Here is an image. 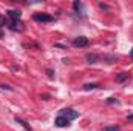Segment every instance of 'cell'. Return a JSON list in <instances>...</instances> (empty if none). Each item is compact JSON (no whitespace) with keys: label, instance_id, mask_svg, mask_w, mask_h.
<instances>
[{"label":"cell","instance_id":"obj_13","mask_svg":"<svg viewBox=\"0 0 133 131\" xmlns=\"http://www.w3.org/2000/svg\"><path fill=\"white\" fill-rule=\"evenodd\" d=\"M3 25H8V22H6V19H5L3 16H0V28H2Z\"/></svg>","mask_w":133,"mask_h":131},{"label":"cell","instance_id":"obj_3","mask_svg":"<svg viewBox=\"0 0 133 131\" xmlns=\"http://www.w3.org/2000/svg\"><path fill=\"white\" fill-rule=\"evenodd\" d=\"M8 26H9V30H11V31H23V28H25V26H23V23H22L20 20H12Z\"/></svg>","mask_w":133,"mask_h":131},{"label":"cell","instance_id":"obj_15","mask_svg":"<svg viewBox=\"0 0 133 131\" xmlns=\"http://www.w3.org/2000/svg\"><path fill=\"white\" fill-rule=\"evenodd\" d=\"M107 102H108V103H118V100H115L113 97H110L108 100H107Z\"/></svg>","mask_w":133,"mask_h":131},{"label":"cell","instance_id":"obj_6","mask_svg":"<svg viewBox=\"0 0 133 131\" xmlns=\"http://www.w3.org/2000/svg\"><path fill=\"white\" fill-rule=\"evenodd\" d=\"M54 123H56L57 127L64 128V127H66V125L70 123V120H68V119H65L64 116H57V117H56V120H54Z\"/></svg>","mask_w":133,"mask_h":131},{"label":"cell","instance_id":"obj_2","mask_svg":"<svg viewBox=\"0 0 133 131\" xmlns=\"http://www.w3.org/2000/svg\"><path fill=\"white\" fill-rule=\"evenodd\" d=\"M88 43L90 42L85 35H79L73 40V46H76V48H85V46H88Z\"/></svg>","mask_w":133,"mask_h":131},{"label":"cell","instance_id":"obj_14","mask_svg":"<svg viewBox=\"0 0 133 131\" xmlns=\"http://www.w3.org/2000/svg\"><path fill=\"white\" fill-rule=\"evenodd\" d=\"M104 131H118V127H107Z\"/></svg>","mask_w":133,"mask_h":131},{"label":"cell","instance_id":"obj_5","mask_svg":"<svg viewBox=\"0 0 133 131\" xmlns=\"http://www.w3.org/2000/svg\"><path fill=\"white\" fill-rule=\"evenodd\" d=\"M119 57L115 56V54H105V56H101V60H104L105 63H115Z\"/></svg>","mask_w":133,"mask_h":131},{"label":"cell","instance_id":"obj_16","mask_svg":"<svg viewBox=\"0 0 133 131\" xmlns=\"http://www.w3.org/2000/svg\"><path fill=\"white\" fill-rule=\"evenodd\" d=\"M3 37V31H2V28H0V39Z\"/></svg>","mask_w":133,"mask_h":131},{"label":"cell","instance_id":"obj_12","mask_svg":"<svg viewBox=\"0 0 133 131\" xmlns=\"http://www.w3.org/2000/svg\"><path fill=\"white\" fill-rule=\"evenodd\" d=\"M73 6H74V9H76V11L82 9V3H81V2H74V5H73Z\"/></svg>","mask_w":133,"mask_h":131},{"label":"cell","instance_id":"obj_1","mask_svg":"<svg viewBox=\"0 0 133 131\" xmlns=\"http://www.w3.org/2000/svg\"><path fill=\"white\" fill-rule=\"evenodd\" d=\"M59 116H64L65 119L68 120H74V119H77L79 117V113L77 111H74L73 108H64L62 111H61V114Z\"/></svg>","mask_w":133,"mask_h":131},{"label":"cell","instance_id":"obj_17","mask_svg":"<svg viewBox=\"0 0 133 131\" xmlns=\"http://www.w3.org/2000/svg\"><path fill=\"white\" fill-rule=\"evenodd\" d=\"M133 119V114H130V116H129V120H132Z\"/></svg>","mask_w":133,"mask_h":131},{"label":"cell","instance_id":"obj_11","mask_svg":"<svg viewBox=\"0 0 133 131\" xmlns=\"http://www.w3.org/2000/svg\"><path fill=\"white\" fill-rule=\"evenodd\" d=\"M95 88H98V85H96V83H88V85H85V86H84V90H85V91H90V90H95Z\"/></svg>","mask_w":133,"mask_h":131},{"label":"cell","instance_id":"obj_8","mask_svg":"<svg viewBox=\"0 0 133 131\" xmlns=\"http://www.w3.org/2000/svg\"><path fill=\"white\" fill-rule=\"evenodd\" d=\"M87 62L88 63H98L101 60V56H98V54H87Z\"/></svg>","mask_w":133,"mask_h":131},{"label":"cell","instance_id":"obj_10","mask_svg":"<svg viewBox=\"0 0 133 131\" xmlns=\"http://www.w3.org/2000/svg\"><path fill=\"white\" fill-rule=\"evenodd\" d=\"M16 122H17V123H20V125H22V127H23V128H25L26 131H33V130H31V127H30V125H28V123H26L25 120H22V119L16 117Z\"/></svg>","mask_w":133,"mask_h":131},{"label":"cell","instance_id":"obj_7","mask_svg":"<svg viewBox=\"0 0 133 131\" xmlns=\"http://www.w3.org/2000/svg\"><path fill=\"white\" fill-rule=\"evenodd\" d=\"M8 16H9L12 20H20V17H22V12H20L19 9H11V11H8Z\"/></svg>","mask_w":133,"mask_h":131},{"label":"cell","instance_id":"obj_9","mask_svg":"<svg viewBox=\"0 0 133 131\" xmlns=\"http://www.w3.org/2000/svg\"><path fill=\"white\" fill-rule=\"evenodd\" d=\"M129 77H130V74H129V72H121V74H118V76H116V82H118V83H121V82L127 80Z\"/></svg>","mask_w":133,"mask_h":131},{"label":"cell","instance_id":"obj_4","mask_svg":"<svg viewBox=\"0 0 133 131\" xmlns=\"http://www.w3.org/2000/svg\"><path fill=\"white\" fill-rule=\"evenodd\" d=\"M33 19L36 22H53V17L51 16H48V14H34Z\"/></svg>","mask_w":133,"mask_h":131}]
</instances>
